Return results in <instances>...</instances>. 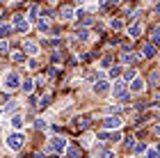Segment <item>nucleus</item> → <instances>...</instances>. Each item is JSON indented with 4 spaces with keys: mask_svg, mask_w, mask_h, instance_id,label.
<instances>
[{
    "mask_svg": "<svg viewBox=\"0 0 160 158\" xmlns=\"http://www.w3.org/2000/svg\"><path fill=\"white\" fill-rule=\"evenodd\" d=\"M12 28L16 32H28V30H30V21H28L25 16H21V14H16L14 21H12Z\"/></svg>",
    "mask_w": 160,
    "mask_h": 158,
    "instance_id": "nucleus-1",
    "label": "nucleus"
},
{
    "mask_svg": "<svg viewBox=\"0 0 160 158\" xmlns=\"http://www.w3.org/2000/svg\"><path fill=\"white\" fill-rule=\"evenodd\" d=\"M23 135H21V133H12L9 135V138H7V147H9L12 149V151H18V149L21 147H23Z\"/></svg>",
    "mask_w": 160,
    "mask_h": 158,
    "instance_id": "nucleus-2",
    "label": "nucleus"
},
{
    "mask_svg": "<svg viewBox=\"0 0 160 158\" xmlns=\"http://www.w3.org/2000/svg\"><path fill=\"white\" fill-rule=\"evenodd\" d=\"M5 87H7V89H16V87H21V76L14 74V71H12V74H7V76H5Z\"/></svg>",
    "mask_w": 160,
    "mask_h": 158,
    "instance_id": "nucleus-3",
    "label": "nucleus"
},
{
    "mask_svg": "<svg viewBox=\"0 0 160 158\" xmlns=\"http://www.w3.org/2000/svg\"><path fill=\"white\" fill-rule=\"evenodd\" d=\"M112 92H114V96L117 99H121V101H128V92H126V83H121V80H117V85L112 87Z\"/></svg>",
    "mask_w": 160,
    "mask_h": 158,
    "instance_id": "nucleus-4",
    "label": "nucleus"
},
{
    "mask_svg": "<svg viewBox=\"0 0 160 158\" xmlns=\"http://www.w3.org/2000/svg\"><path fill=\"white\" fill-rule=\"evenodd\" d=\"M121 124H123V121H121L119 115H117V117H114V115H110V117L103 119V128H119Z\"/></svg>",
    "mask_w": 160,
    "mask_h": 158,
    "instance_id": "nucleus-5",
    "label": "nucleus"
},
{
    "mask_svg": "<svg viewBox=\"0 0 160 158\" xmlns=\"http://www.w3.org/2000/svg\"><path fill=\"white\" fill-rule=\"evenodd\" d=\"M50 149L57 151V154H62L64 149H67V140H64V138H53V140H50Z\"/></svg>",
    "mask_w": 160,
    "mask_h": 158,
    "instance_id": "nucleus-6",
    "label": "nucleus"
},
{
    "mask_svg": "<svg viewBox=\"0 0 160 158\" xmlns=\"http://www.w3.org/2000/svg\"><path fill=\"white\" fill-rule=\"evenodd\" d=\"M128 89L130 92H133V94H140V92L144 89V80H142V78H133V80H130V85H128Z\"/></svg>",
    "mask_w": 160,
    "mask_h": 158,
    "instance_id": "nucleus-7",
    "label": "nucleus"
},
{
    "mask_svg": "<svg viewBox=\"0 0 160 158\" xmlns=\"http://www.w3.org/2000/svg\"><path fill=\"white\" fill-rule=\"evenodd\" d=\"M23 53H28V55H37V53H39V46L34 44V41H25V44H23Z\"/></svg>",
    "mask_w": 160,
    "mask_h": 158,
    "instance_id": "nucleus-8",
    "label": "nucleus"
},
{
    "mask_svg": "<svg viewBox=\"0 0 160 158\" xmlns=\"http://www.w3.org/2000/svg\"><path fill=\"white\" fill-rule=\"evenodd\" d=\"M121 60H123V62H128V64H137V62L142 60V55H137V53H128V51H126Z\"/></svg>",
    "mask_w": 160,
    "mask_h": 158,
    "instance_id": "nucleus-9",
    "label": "nucleus"
},
{
    "mask_svg": "<svg viewBox=\"0 0 160 158\" xmlns=\"http://www.w3.org/2000/svg\"><path fill=\"white\" fill-rule=\"evenodd\" d=\"M128 34H130V37H133V39H137V37H140V34H142V28L137 25V23H135V25H130V28H128Z\"/></svg>",
    "mask_w": 160,
    "mask_h": 158,
    "instance_id": "nucleus-10",
    "label": "nucleus"
},
{
    "mask_svg": "<svg viewBox=\"0 0 160 158\" xmlns=\"http://www.w3.org/2000/svg\"><path fill=\"white\" fill-rule=\"evenodd\" d=\"M71 16H73V9H71V7H62V9H60V18L69 21Z\"/></svg>",
    "mask_w": 160,
    "mask_h": 158,
    "instance_id": "nucleus-11",
    "label": "nucleus"
},
{
    "mask_svg": "<svg viewBox=\"0 0 160 158\" xmlns=\"http://www.w3.org/2000/svg\"><path fill=\"white\" fill-rule=\"evenodd\" d=\"M158 83H160V71H153V74L149 76V85L151 87H158Z\"/></svg>",
    "mask_w": 160,
    "mask_h": 158,
    "instance_id": "nucleus-12",
    "label": "nucleus"
},
{
    "mask_svg": "<svg viewBox=\"0 0 160 158\" xmlns=\"http://www.w3.org/2000/svg\"><path fill=\"white\" fill-rule=\"evenodd\" d=\"M153 55H156L153 44H147V46H144V51H142V57H153Z\"/></svg>",
    "mask_w": 160,
    "mask_h": 158,
    "instance_id": "nucleus-13",
    "label": "nucleus"
},
{
    "mask_svg": "<svg viewBox=\"0 0 160 158\" xmlns=\"http://www.w3.org/2000/svg\"><path fill=\"white\" fill-rule=\"evenodd\" d=\"M94 89H96L98 94H103V92H108V83H105V80H96V85H94Z\"/></svg>",
    "mask_w": 160,
    "mask_h": 158,
    "instance_id": "nucleus-14",
    "label": "nucleus"
},
{
    "mask_svg": "<svg viewBox=\"0 0 160 158\" xmlns=\"http://www.w3.org/2000/svg\"><path fill=\"white\" fill-rule=\"evenodd\" d=\"M151 41H153L156 46H160V28H153V30H151Z\"/></svg>",
    "mask_w": 160,
    "mask_h": 158,
    "instance_id": "nucleus-15",
    "label": "nucleus"
},
{
    "mask_svg": "<svg viewBox=\"0 0 160 158\" xmlns=\"http://www.w3.org/2000/svg\"><path fill=\"white\" fill-rule=\"evenodd\" d=\"M14 32V28L9 23H5V25H0V37H7V34H12Z\"/></svg>",
    "mask_w": 160,
    "mask_h": 158,
    "instance_id": "nucleus-16",
    "label": "nucleus"
},
{
    "mask_svg": "<svg viewBox=\"0 0 160 158\" xmlns=\"http://www.w3.org/2000/svg\"><path fill=\"white\" fill-rule=\"evenodd\" d=\"M87 126H89V119L87 117H78L76 119V128H87Z\"/></svg>",
    "mask_w": 160,
    "mask_h": 158,
    "instance_id": "nucleus-17",
    "label": "nucleus"
},
{
    "mask_svg": "<svg viewBox=\"0 0 160 158\" xmlns=\"http://www.w3.org/2000/svg\"><path fill=\"white\" fill-rule=\"evenodd\" d=\"M21 87H23L25 94H30V92L34 89V83H32V80H25V83H21Z\"/></svg>",
    "mask_w": 160,
    "mask_h": 158,
    "instance_id": "nucleus-18",
    "label": "nucleus"
},
{
    "mask_svg": "<svg viewBox=\"0 0 160 158\" xmlns=\"http://www.w3.org/2000/svg\"><path fill=\"white\" fill-rule=\"evenodd\" d=\"M110 28H112V30H117V32H119L121 28H123V21H121V18H112V23H110Z\"/></svg>",
    "mask_w": 160,
    "mask_h": 158,
    "instance_id": "nucleus-19",
    "label": "nucleus"
},
{
    "mask_svg": "<svg viewBox=\"0 0 160 158\" xmlns=\"http://www.w3.org/2000/svg\"><path fill=\"white\" fill-rule=\"evenodd\" d=\"M78 39L80 41H87V39H89V32H87L85 28H80V30H78Z\"/></svg>",
    "mask_w": 160,
    "mask_h": 158,
    "instance_id": "nucleus-20",
    "label": "nucleus"
},
{
    "mask_svg": "<svg viewBox=\"0 0 160 158\" xmlns=\"http://www.w3.org/2000/svg\"><path fill=\"white\" fill-rule=\"evenodd\" d=\"M12 60H14V62H23V60H25V53H23V51H16V53L12 55Z\"/></svg>",
    "mask_w": 160,
    "mask_h": 158,
    "instance_id": "nucleus-21",
    "label": "nucleus"
},
{
    "mask_svg": "<svg viewBox=\"0 0 160 158\" xmlns=\"http://www.w3.org/2000/svg\"><path fill=\"white\" fill-rule=\"evenodd\" d=\"M12 126H14V128H16V131H18V128L23 126V119H21L18 115H16V117H12Z\"/></svg>",
    "mask_w": 160,
    "mask_h": 158,
    "instance_id": "nucleus-22",
    "label": "nucleus"
},
{
    "mask_svg": "<svg viewBox=\"0 0 160 158\" xmlns=\"http://www.w3.org/2000/svg\"><path fill=\"white\" fill-rule=\"evenodd\" d=\"M37 25H39V30H41V32H50V25H48V21H43V18H41Z\"/></svg>",
    "mask_w": 160,
    "mask_h": 158,
    "instance_id": "nucleus-23",
    "label": "nucleus"
},
{
    "mask_svg": "<svg viewBox=\"0 0 160 158\" xmlns=\"http://www.w3.org/2000/svg\"><path fill=\"white\" fill-rule=\"evenodd\" d=\"M48 103H50V96L46 94V96H41V99H39V103H37V105H39V108H46Z\"/></svg>",
    "mask_w": 160,
    "mask_h": 158,
    "instance_id": "nucleus-24",
    "label": "nucleus"
},
{
    "mask_svg": "<svg viewBox=\"0 0 160 158\" xmlns=\"http://www.w3.org/2000/svg\"><path fill=\"white\" fill-rule=\"evenodd\" d=\"M67 154H69V158H78V156H80V151H78L76 147H69V149H67Z\"/></svg>",
    "mask_w": 160,
    "mask_h": 158,
    "instance_id": "nucleus-25",
    "label": "nucleus"
},
{
    "mask_svg": "<svg viewBox=\"0 0 160 158\" xmlns=\"http://www.w3.org/2000/svg\"><path fill=\"white\" fill-rule=\"evenodd\" d=\"M39 16V7H30V21H34Z\"/></svg>",
    "mask_w": 160,
    "mask_h": 158,
    "instance_id": "nucleus-26",
    "label": "nucleus"
},
{
    "mask_svg": "<svg viewBox=\"0 0 160 158\" xmlns=\"http://www.w3.org/2000/svg\"><path fill=\"white\" fill-rule=\"evenodd\" d=\"M14 110H16V101H9L5 105V112H14Z\"/></svg>",
    "mask_w": 160,
    "mask_h": 158,
    "instance_id": "nucleus-27",
    "label": "nucleus"
},
{
    "mask_svg": "<svg viewBox=\"0 0 160 158\" xmlns=\"http://www.w3.org/2000/svg\"><path fill=\"white\" fill-rule=\"evenodd\" d=\"M158 156H160L158 149H149V151H147V158H158Z\"/></svg>",
    "mask_w": 160,
    "mask_h": 158,
    "instance_id": "nucleus-28",
    "label": "nucleus"
},
{
    "mask_svg": "<svg viewBox=\"0 0 160 158\" xmlns=\"http://www.w3.org/2000/svg\"><path fill=\"white\" fill-rule=\"evenodd\" d=\"M108 112H110V115H119L121 108H119V105H110V108H108Z\"/></svg>",
    "mask_w": 160,
    "mask_h": 158,
    "instance_id": "nucleus-29",
    "label": "nucleus"
},
{
    "mask_svg": "<svg viewBox=\"0 0 160 158\" xmlns=\"http://www.w3.org/2000/svg\"><path fill=\"white\" fill-rule=\"evenodd\" d=\"M110 76H112V78H119V76H121V67H114V69L110 71Z\"/></svg>",
    "mask_w": 160,
    "mask_h": 158,
    "instance_id": "nucleus-30",
    "label": "nucleus"
},
{
    "mask_svg": "<svg viewBox=\"0 0 160 158\" xmlns=\"http://www.w3.org/2000/svg\"><path fill=\"white\" fill-rule=\"evenodd\" d=\"M9 51V44H7V41H0V53H7Z\"/></svg>",
    "mask_w": 160,
    "mask_h": 158,
    "instance_id": "nucleus-31",
    "label": "nucleus"
},
{
    "mask_svg": "<svg viewBox=\"0 0 160 158\" xmlns=\"http://www.w3.org/2000/svg\"><path fill=\"white\" fill-rule=\"evenodd\" d=\"M110 64H112V60H110V57H103V62H101V67H103V69H108V67H110Z\"/></svg>",
    "mask_w": 160,
    "mask_h": 158,
    "instance_id": "nucleus-32",
    "label": "nucleus"
},
{
    "mask_svg": "<svg viewBox=\"0 0 160 158\" xmlns=\"http://www.w3.org/2000/svg\"><path fill=\"white\" fill-rule=\"evenodd\" d=\"M128 18H130V21H137V18H140V12H137V9H135V12H130V14H128Z\"/></svg>",
    "mask_w": 160,
    "mask_h": 158,
    "instance_id": "nucleus-33",
    "label": "nucleus"
},
{
    "mask_svg": "<svg viewBox=\"0 0 160 158\" xmlns=\"http://www.w3.org/2000/svg\"><path fill=\"white\" fill-rule=\"evenodd\" d=\"M98 158H114V154H112V151H101Z\"/></svg>",
    "mask_w": 160,
    "mask_h": 158,
    "instance_id": "nucleus-34",
    "label": "nucleus"
},
{
    "mask_svg": "<svg viewBox=\"0 0 160 158\" xmlns=\"http://www.w3.org/2000/svg\"><path fill=\"white\" fill-rule=\"evenodd\" d=\"M133 78H135V71L128 69V71H126V80H133Z\"/></svg>",
    "mask_w": 160,
    "mask_h": 158,
    "instance_id": "nucleus-35",
    "label": "nucleus"
},
{
    "mask_svg": "<svg viewBox=\"0 0 160 158\" xmlns=\"http://www.w3.org/2000/svg\"><path fill=\"white\" fill-rule=\"evenodd\" d=\"M135 151H137V154H142V151H147V145H135Z\"/></svg>",
    "mask_w": 160,
    "mask_h": 158,
    "instance_id": "nucleus-36",
    "label": "nucleus"
},
{
    "mask_svg": "<svg viewBox=\"0 0 160 158\" xmlns=\"http://www.w3.org/2000/svg\"><path fill=\"white\" fill-rule=\"evenodd\" d=\"M110 140H114V142L121 140V133H119V131H117V133H112V135H110Z\"/></svg>",
    "mask_w": 160,
    "mask_h": 158,
    "instance_id": "nucleus-37",
    "label": "nucleus"
},
{
    "mask_svg": "<svg viewBox=\"0 0 160 158\" xmlns=\"http://www.w3.org/2000/svg\"><path fill=\"white\" fill-rule=\"evenodd\" d=\"M34 126H37V128H46V121H43V119H37V124H34Z\"/></svg>",
    "mask_w": 160,
    "mask_h": 158,
    "instance_id": "nucleus-38",
    "label": "nucleus"
},
{
    "mask_svg": "<svg viewBox=\"0 0 160 158\" xmlns=\"http://www.w3.org/2000/svg\"><path fill=\"white\" fill-rule=\"evenodd\" d=\"M108 138H110V135H108L105 131H101V133H98V140H108Z\"/></svg>",
    "mask_w": 160,
    "mask_h": 158,
    "instance_id": "nucleus-39",
    "label": "nucleus"
},
{
    "mask_svg": "<svg viewBox=\"0 0 160 158\" xmlns=\"http://www.w3.org/2000/svg\"><path fill=\"white\" fill-rule=\"evenodd\" d=\"M153 101H156V105H160V92H158V94L153 96Z\"/></svg>",
    "mask_w": 160,
    "mask_h": 158,
    "instance_id": "nucleus-40",
    "label": "nucleus"
},
{
    "mask_svg": "<svg viewBox=\"0 0 160 158\" xmlns=\"http://www.w3.org/2000/svg\"><path fill=\"white\" fill-rule=\"evenodd\" d=\"M156 14L160 16V3H156Z\"/></svg>",
    "mask_w": 160,
    "mask_h": 158,
    "instance_id": "nucleus-41",
    "label": "nucleus"
},
{
    "mask_svg": "<svg viewBox=\"0 0 160 158\" xmlns=\"http://www.w3.org/2000/svg\"><path fill=\"white\" fill-rule=\"evenodd\" d=\"M156 133H158V135H160V126H156Z\"/></svg>",
    "mask_w": 160,
    "mask_h": 158,
    "instance_id": "nucleus-42",
    "label": "nucleus"
},
{
    "mask_svg": "<svg viewBox=\"0 0 160 158\" xmlns=\"http://www.w3.org/2000/svg\"><path fill=\"white\" fill-rule=\"evenodd\" d=\"M80 3H87V0H80Z\"/></svg>",
    "mask_w": 160,
    "mask_h": 158,
    "instance_id": "nucleus-43",
    "label": "nucleus"
}]
</instances>
